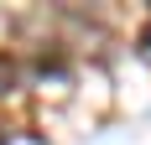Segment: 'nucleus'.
Returning <instances> with one entry per match:
<instances>
[{
	"label": "nucleus",
	"instance_id": "f257e3e1",
	"mask_svg": "<svg viewBox=\"0 0 151 145\" xmlns=\"http://www.w3.org/2000/svg\"><path fill=\"white\" fill-rule=\"evenodd\" d=\"M11 83H16V62H11V57H0V93H5Z\"/></svg>",
	"mask_w": 151,
	"mask_h": 145
},
{
	"label": "nucleus",
	"instance_id": "f03ea898",
	"mask_svg": "<svg viewBox=\"0 0 151 145\" xmlns=\"http://www.w3.org/2000/svg\"><path fill=\"white\" fill-rule=\"evenodd\" d=\"M141 42H146V47H151V26H146V36H141Z\"/></svg>",
	"mask_w": 151,
	"mask_h": 145
}]
</instances>
